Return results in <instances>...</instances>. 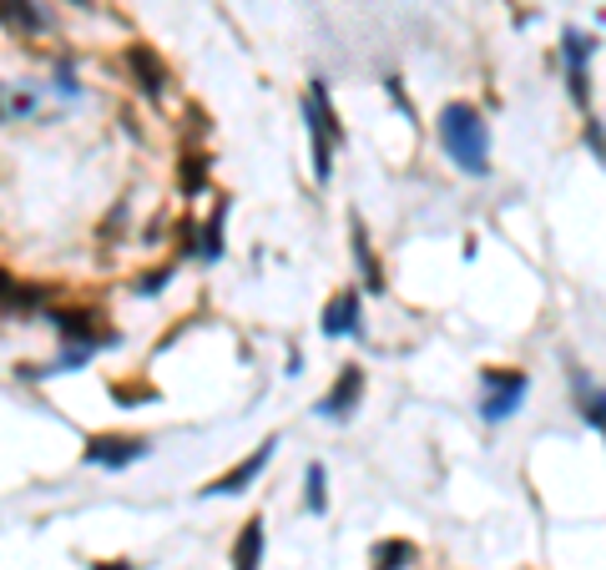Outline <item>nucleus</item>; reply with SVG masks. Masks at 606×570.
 <instances>
[{"label": "nucleus", "instance_id": "obj_1", "mask_svg": "<svg viewBox=\"0 0 606 570\" xmlns=\"http://www.w3.org/2000/svg\"><path fill=\"white\" fill-rule=\"evenodd\" d=\"M435 132H440L445 157H450L460 172H470V177L490 172V127H485L480 107H470V101H450V107L440 111V121H435Z\"/></svg>", "mask_w": 606, "mask_h": 570}, {"label": "nucleus", "instance_id": "obj_2", "mask_svg": "<svg viewBox=\"0 0 606 570\" xmlns=\"http://www.w3.org/2000/svg\"><path fill=\"white\" fill-rule=\"evenodd\" d=\"M304 127H309V142H314V177L329 182L334 152H339V142H344V121L334 117V101H329V87H324V81H309V91H304Z\"/></svg>", "mask_w": 606, "mask_h": 570}, {"label": "nucleus", "instance_id": "obj_3", "mask_svg": "<svg viewBox=\"0 0 606 570\" xmlns=\"http://www.w3.org/2000/svg\"><path fill=\"white\" fill-rule=\"evenodd\" d=\"M480 384H485V394H480V419H485V424L510 419L520 404H526V394H530V379L520 369H485Z\"/></svg>", "mask_w": 606, "mask_h": 570}, {"label": "nucleus", "instance_id": "obj_4", "mask_svg": "<svg viewBox=\"0 0 606 570\" xmlns=\"http://www.w3.org/2000/svg\"><path fill=\"white\" fill-rule=\"evenodd\" d=\"M147 444L142 434H91L87 450H81V460L97 464V470H132L137 460H147Z\"/></svg>", "mask_w": 606, "mask_h": 570}, {"label": "nucleus", "instance_id": "obj_5", "mask_svg": "<svg viewBox=\"0 0 606 570\" xmlns=\"http://www.w3.org/2000/svg\"><path fill=\"white\" fill-rule=\"evenodd\" d=\"M274 454H278V434H268L264 444H258V450L248 454V460H238L228 474H218V480H212V484H202V494H242V490H248V484L258 480V474L268 470V460H274Z\"/></svg>", "mask_w": 606, "mask_h": 570}, {"label": "nucleus", "instance_id": "obj_6", "mask_svg": "<svg viewBox=\"0 0 606 570\" xmlns=\"http://www.w3.org/2000/svg\"><path fill=\"white\" fill-rule=\"evenodd\" d=\"M592 56H596V36H586V31H566L562 36V61H566V77H572V97H576V107H586L592 101V87H586V67H592Z\"/></svg>", "mask_w": 606, "mask_h": 570}, {"label": "nucleus", "instance_id": "obj_7", "mask_svg": "<svg viewBox=\"0 0 606 570\" xmlns=\"http://www.w3.org/2000/svg\"><path fill=\"white\" fill-rule=\"evenodd\" d=\"M51 323L61 329V339H77V343H87V349H111V343H117L111 329H97V313H91V308H56Z\"/></svg>", "mask_w": 606, "mask_h": 570}, {"label": "nucleus", "instance_id": "obj_8", "mask_svg": "<svg viewBox=\"0 0 606 570\" xmlns=\"http://www.w3.org/2000/svg\"><path fill=\"white\" fill-rule=\"evenodd\" d=\"M364 399V369L359 363H344V373L334 379V389L319 399V419H349Z\"/></svg>", "mask_w": 606, "mask_h": 570}, {"label": "nucleus", "instance_id": "obj_9", "mask_svg": "<svg viewBox=\"0 0 606 570\" xmlns=\"http://www.w3.org/2000/svg\"><path fill=\"white\" fill-rule=\"evenodd\" d=\"M324 333L329 339H344V333H364V319H359V293L354 288H339V293L324 303Z\"/></svg>", "mask_w": 606, "mask_h": 570}, {"label": "nucleus", "instance_id": "obj_10", "mask_svg": "<svg viewBox=\"0 0 606 570\" xmlns=\"http://www.w3.org/2000/svg\"><path fill=\"white\" fill-rule=\"evenodd\" d=\"M127 67H132L137 87H142L152 101L167 91V67H162V56H157L147 41H132V46H127Z\"/></svg>", "mask_w": 606, "mask_h": 570}, {"label": "nucleus", "instance_id": "obj_11", "mask_svg": "<svg viewBox=\"0 0 606 570\" xmlns=\"http://www.w3.org/2000/svg\"><path fill=\"white\" fill-rule=\"evenodd\" d=\"M0 26L16 36H46L51 31V16L36 0H0Z\"/></svg>", "mask_w": 606, "mask_h": 570}, {"label": "nucleus", "instance_id": "obj_12", "mask_svg": "<svg viewBox=\"0 0 606 570\" xmlns=\"http://www.w3.org/2000/svg\"><path fill=\"white\" fill-rule=\"evenodd\" d=\"M264 566V516L242 520L238 540H232V570H258Z\"/></svg>", "mask_w": 606, "mask_h": 570}, {"label": "nucleus", "instance_id": "obj_13", "mask_svg": "<svg viewBox=\"0 0 606 570\" xmlns=\"http://www.w3.org/2000/svg\"><path fill=\"white\" fill-rule=\"evenodd\" d=\"M354 228V263H359V278H364V288H369V293H385V268L375 263V248H369V232H364V222L354 218L349 222Z\"/></svg>", "mask_w": 606, "mask_h": 570}, {"label": "nucleus", "instance_id": "obj_14", "mask_svg": "<svg viewBox=\"0 0 606 570\" xmlns=\"http://www.w3.org/2000/svg\"><path fill=\"white\" fill-rule=\"evenodd\" d=\"M222 228H228V202H218L212 218H208V228H198V258L218 263V258H222Z\"/></svg>", "mask_w": 606, "mask_h": 570}, {"label": "nucleus", "instance_id": "obj_15", "mask_svg": "<svg viewBox=\"0 0 606 570\" xmlns=\"http://www.w3.org/2000/svg\"><path fill=\"white\" fill-rule=\"evenodd\" d=\"M415 540H379L375 546V570H405L415 566Z\"/></svg>", "mask_w": 606, "mask_h": 570}, {"label": "nucleus", "instance_id": "obj_16", "mask_svg": "<svg viewBox=\"0 0 606 570\" xmlns=\"http://www.w3.org/2000/svg\"><path fill=\"white\" fill-rule=\"evenodd\" d=\"M304 510H309V516H324V510H329V470H324V464H309V484H304Z\"/></svg>", "mask_w": 606, "mask_h": 570}, {"label": "nucleus", "instance_id": "obj_17", "mask_svg": "<svg viewBox=\"0 0 606 570\" xmlns=\"http://www.w3.org/2000/svg\"><path fill=\"white\" fill-rule=\"evenodd\" d=\"M41 288H21L6 268H0V308H41Z\"/></svg>", "mask_w": 606, "mask_h": 570}, {"label": "nucleus", "instance_id": "obj_18", "mask_svg": "<svg viewBox=\"0 0 606 570\" xmlns=\"http://www.w3.org/2000/svg\"><path fill=\"white\" fill-rule=\"evenodd\" d=\"M177 182H182V192H188V198H198L202 187H208V157H182V167H177Z\"/></svg>", "mask_w": 606, "mask_h": 570}, {"label": "nucleus", "instance_id": "obj_19", "mask_svg": "<svg viewBox=\"0 0 606 570\" xmlns=\"http://www.w3.org/2000/svg\"><path fill=\"white\" fill-rule=\"evenodd\" d=\"M576 389H582V419L602 434V389H596L586 373H576Z\"/></svg>", "mask_w": 606, "mask_h": 570}, {"label": "nucleus", "instance_id": "obj_20", "mask_svg": "<svg viewBox=\"0 0 606 570\" xmlns=\"http://www.w3.org/2000/svg\"><path fill=\"white\" fill-rule=\"evenodd\" d=\"M167 278H172V263H167V268H152V273H137L132 293H137V298H157V293L167 288Z\"/></svg>", "mask_w": 606, "mask_h": 570}, {"label": "nucleus", "instance_id": "obj_21", "mask_svg": "<svg viewBox=\"0 0 606 570\" xmlns=\"http://www.w3.org/2000/svg\"><path fill=\"white\" fill-rule=\"evenodd\" d=\"M111 394L121 399V409H137V404H142V399H147V394H152V389H137V384H117V389H111Z\"/></svg>", "mask_w": 606, "mask_h": 570}, {"label": "nucleus", "instance_id": "obj_22", "mask_svg": "<svg viewBox=\"0 0 606 570\" xmlns=\"http://www.w3.org/2000/svg\"><path fill=\"white\" fill-rule=\"evenodd\" d=\"M586 147H592V157L602 162V121L596 117H586Z\"/></svg>", "mask_w": 606, "mask_h": 570}, {"label": "nucleus", "instance_id": "obj_23", "mask_svg": "<svg viewBox=\"0 0 606 570\" xmlns=\"http://www.w3.org/2000/svg\"><path fill=\"white\" fill-rule=\"evenodd\" d=\"M91 570H142V566H137V560H97Z\"/></svg>", "mask_w": 606, "mask_h": 570}, {"label": "nucleus", "instance_id": "obj_24", "mask_svg": "<svg viewBox=\"0 0 606 570\" xmlns=\"http://www.w3.org/2000/svg\"><path fill=\"white\" fill-rule=\"evenodd\" d=\"M71 6H81V11H91V6H97V0H71Z\"/></svg>", "mask_w": 606, "mask_h": 570}]
</instances>
